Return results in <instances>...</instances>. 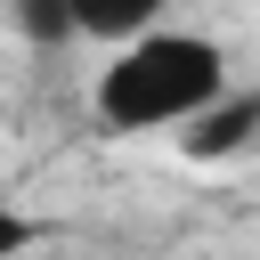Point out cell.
<instances>
[{"label":"cell","mask_w":260,"mask_h":260,"mask_svg":"<svg viewBox=\"0 0 260 260\" xmlns=\"http://www.w3.org/2000/svg\"><path fill=\"white\" fill-rule=\"evenodd\" d=\"M219 89H228V49L203 41V32H162L154 24V32H138V41L114 49V65L89 89V106H98V130L146 138V130H179Z\"/></svg>","instance_id":"obj_1"},{"label":"cell","mask_w":260,"mask_h":260,"mask_svg":"<svg viewBox=\"0 0 260 260\" xmlns=\"http://www.w3.org/2000/svg\"><path fill=\"white\" fill-rule=\"evenodd\" d=\"M0 8H8V24H16L32 49H65V41H81L73 0H0Z\"/></svg>","instance_id":"obj_4"},{"label":"cell","mask_w":260,"mask_h":260,"mask_svg":"<svg viewBox=\"0 0 260 260\" xmlns=\"http://www.w3.org/2000/svg\"><path fill=\"white\" fill-rule=\"evenodd\" d=\"M179 154L187 162H236V154H252L260 146V89H219L203 114H187L179 130Z\"/></svg>","instance_id":"obj_2"},{"label":"cell","mask_w":260,"mask_h":260,"mask_svg":"<svg viewBox=\"0 0 260 260\" xmlns=\"http://www.w3.org/2000/svg\"><path fill=\"white\" fill-rule=\"evenodd\" d=\"M32 236H41V228H32L24 211H8V203H0V260H16V252H32Z\"/></svg>","instance_id":"obj_5"},{"label":"cell","mask_w":260,"mask_h":260,"mask_svg":"<svg viewBox=\"0 0 260 260\" xmlns=\"http://www.w3.org/2000/svg\"><path fill=\"white\" fill-rule=\"evenodd\" d=\"M162 8L171 0H73V24H81V41H138V32H154L162 24Z\"/></svg>","instance_id":"obj_3"}]
</instances>
